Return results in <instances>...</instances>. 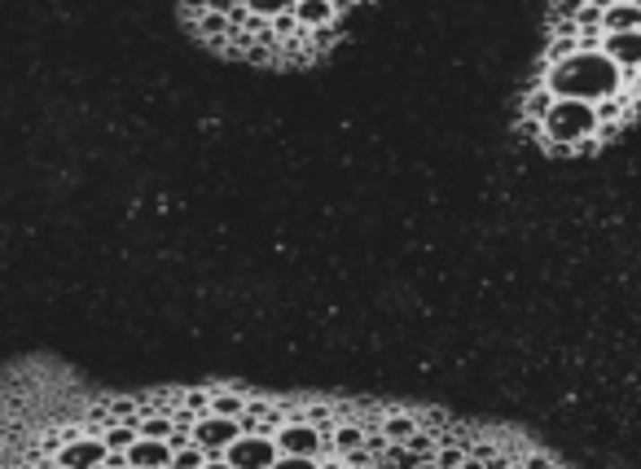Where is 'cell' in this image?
Here are the masks:
<instances>
[{"mask_svg": "<svg viewBox=\"0 0 641 469\" xmlns=\"http://www.w3.org/2000/svg\"><path fill=\"white\" fill-rule=\"evenodd\" d=\"M545 83L558 97H575V101H601L610 92L624 88V66H615L606 53H575L558 66H549Z\"/></svg>", "mask_w": 641, "mask_h": 469, "instance_id": "cell-1", "label": "cell"}, {"mask_svg": "<svg viewBox=\"0 0 641 469\" xmlns=\"http://www.w3.org/2000/svg\"><path fill=\"white\" fill-rule=\"evenodd\" d=\"M584 136H598V110L593 101H575V97H558L554 110L545 118V141H584Z\"/></svg>", "mask_w": 641, "mask_h": 469, "instance_id": "cell-2", "label": "cell"}, {"mask_svg": "<svg viewBox=\"0 0 641 469\" xmlns=\"http://www.w3.org/2000/svg\"><path fill=\"white\" fill-rule=\"evenodd\" d=\"M281 456L273 434H250L241 430L229 447H224V469H273Z\"/></svg>", "mask_w": 641, "mask_h": 469, "instance_id": "cell-3", "label": "cell"}, {"mask_svg": "<svg viewBox=\"0 0 641 469\" xmlns=\"http://www.w3.org/2000/svg\"><path fill=\"white\" fill-rule=\"evenodd\" d=\"M106 456H110V447H106L101 434H75V439L62 443V452L53 456V465L57 469H101Z\"/></svg>", "mask_w": 641, "mask_h": 469, "instance_id": "cell-4", "label": "cell"}, {"mask_svg": "<svg viewBox=\"0 0 641 469\" xmlns=\"http://www.w3.org/2000/svg\"><path fill=\"white\" fill-rule=\"evenodd\" d=\"M241 434V417H224V413H202L194 421V443H202L206 452H224Z\"/></svg>", "mask_w": 641, "mask_h": 469, "instance_id": "cell-5", "label": "cell"}, {"mask_svg": "<svg viewBox=\"0 0 641 469\" xmlns=\"http://www.w3.org/2000/svg\"><path fill=\"white\" fill-rule=\"evenodd\" d=\"M320 430L312 421H281L277 426V447L290 452V456H317L320 461Z\"/></svg>", "mask_w": 641, "mask_h": 469, "instance_id": "cell-6", "label": "cell"}, {"mask_svg": "<svg viewBox=\"0 0 641 469\" xmlns=\"http://www.w3.org/2000/svg\"><path fill=\"white\" fill-rule=\"evenodd\" d=\"M127 465L132 469H171V447H167V439H145V434H136V443L127 447Z\"/></svg>", "mask_w": 641, "mask_h": 469, "instance_id": "cell-7", "label": "cell"}, {"mask_svg": "<svg viewBox=\"0 0 641 469\" xmlns=\"http://www.w3.org/2000/svg\"><path fill=\"white\" fill-rule=\"evenodd\" d=\"M601 53H606L615 66L637 71V66H641V31H615V36H606Z\"/></svg>", "mask_w": 641, "mask_h": 469, "instance_id": "cell-8", "label": "cell"}, {"mask_svg": "<svg viewBox=\"0 0 641 469\" xmlns=\"http://www.w3.org/2000/svg\"><path fill=\"white\" fill-rule=\"evenodd\" d=\"M601 31H606V36H615V31H641V4L619 0V4L601 9Z\"/></svg>", "mask_w": 641, "mask_h": 469, "instance_id": "cell-9", "label": "cell"}, {"mask_svg": "<svg viewBox=\"0 0 641 469\" xmlns=\"http://www.w3.org/2000/svg\"><path fill=\"white\" fill-rule=\"evenodd\" d=\"M294 18H299V27H325V22H338V13H334V4L329 0H294Z\"/></svg>", "mask_w": 641, "mask_h": 469, "instance_id": "cell-10", "label": "cell"}, {"mask_svg": "<svg viewBox=\"0 0 641 469\" xmlns=\"http://www.w3.org/2000/svg\"><path fill=\"white\" fill-rule=\"evenodd\" d=\"M554 101H558V92L549 88V83H540V88H531V92H522V101H519V115L527 118H549V110H554Z\"/></svg>", "mask_w": 641, "mask_h": 469, "instance_id": "cell-11", "label": "cell"}, {"mask_svg": "<svg viewBox=\"0 0 641 469\" xmlns=\"http://www.w3.org/2000/svg\"><path fill=\"white\" fill-rule=\"evenodd\" d=\"M194 31H198L202 39H211L215 48H224V39H229V31H233V22H229V13H202L198 22H194Z\"/></svg>", "mask_w": 641, "mask_h": 469, "instance_id": "cell-12", "label": "cell"}, {"mask_svg": "<svg viewBox=\"0 0 641 469\" xmlns=\"http://www.w3.org/2000/svg\"><path fill=\"white\" fill-rule=\"evenodd\" d=\"M136 434H141L136 421H110V426L101 430V439H106V447H110V452H127V447L136 443Z\"/></svg>", "mask_w": 641, "mask_h": 469, "instance_id": "cell-13", "label": "cell"}, {"mask_svg": "<svg viewBox=\"0 0 641 469\" xmlns=\"http://www.w3.org/2000/svg\"><path fill=\"white\" fill-rule=\"evenodd\" d=\"M575 53H580V39L575 36H549V44H545V62L549 66H558V62L575 57Z\"/></svg>", "mask_w": 641, "mask_h": 469, "instance_id": "cell-14", "label": "cell"}, {"mask_svg": "<svg viewBox=\"0 0 641 469\" xmlns=\"http://www.w3.org/2000/svg\"><path fill=\"white\" fill-rule=\"evenodd\" d=\"M202 465H206V447L202 443H189V447H180L171 456V469H202Z\"/></svg>", "mask_w": 641, "mask_h": 469, "instance_id": "cell-15", "label": "cell"}, {"mask_svg": "<svg viewBox=\"0 0 641 469\" xmlns=\"http://www.w3.org/2000/svg\"><path fill=\"white\" fill-rule=\"evenodd\" d=\"M514 136H519V141H536V145H540V141H545V123H540V118L519 115V123H514Z\"/></svg>", "mask_w": 641, "mask_h": 469, "instance_id": "cell-16", "label": "cell"}, {"mask_svg": "<svg viewBox=\"0 0 641 469\" xmlns=\"http://www.w3.org/2000/svg\"><path fill=\"white\" fill-rule=\"evenodd\" d=\"M250 13H264V18H277V13H290L294 0H246Z\"/></svg>", "mask_w": 641, "mask_h": 469, "instance_id": "cell-17", "label": "cell"}, {"mask_svg": "<svg viewBox=\"0 0 641 469\" xmlns=\"http://www.w3.org/2000/svg\"><path fill=\"white\" fill-rule=\"evenodd\" d=\"M185 404H189V408H194V413H211V386H189V391H185Z\"/></svg>", "mask_w": 641, "mask_h": 469, "instance_id": "cell-18", "label": "cell"}, {"mask_svg": "<svg viewBox=\"0 0 641 469\" xmlns=\"http://www.w3.org/2000/svg\"><path fill=\"white\" fill-rule=\"evenodd\" d=\"M575 27H580V31H593V27H601V9H598V4H589V0H584V4H580V13H575Z\"/></svg>", "mask_w": 641, "mask_h": 469, "instance_id": "cell-19", "label": "cell"}, {"mask_svg": "<svg viewBox=\"0 0 641 469\" xmlns=\"http://www.w3.org/2000/svg\"><path fill=\"white\" fill-rule=\"evenodd\" d=\"M580 53H601V44H606V31L601 27H593V31H580Z\"/></svg>", "mask_w": 641, "mask_h": 469, "instance_id": "cell-20", "label": "cell"}, {"mask_svg": "<svg viewBox=\"0 0 641 469\" xmlns=\"http://www.w3.org/2000/svg\"><path fill=\"white\" fill-rule=\"evenodd\" d=\"M180 13H185V22H198L206 13V0H180Z\"/></svg>", "mask_w": 641, "mask_h": 469, "instance_id": "cell-21", "label": "cell"}, {"mask_svg": "<svg viewBox=\"0 0 641 469\" xmlns=\"http://www.w3.org/2000/svg\"><path fill=\"white\" fill-rule=\"evenodd\" d=\"M624 88L633 92V101L641 106V66H637V71H624Z\"/></svg>", "mask_w": 641, "mask_h": 469, "instance_id": "cell-22", "label": "cell"}, {"mask_svg": "<svg viewBox=\"0 0 641 469\" xmlns=\"http://www.w3.org/2000/svg\"><path fill=\"white\" fill-rule=\"evenodd\" d=\"M246 0H206V9L211 13H233V9H241Z\"/></svg>", "mask_w": 641, "mask_h": 469, "instance_id": "cell-23", "label": "cell"}, {"mask_svg": "<svg viewBox=\"0 0 641 469\" xmlns=\"http://www.w3.org/2000/svg\"><path fill=\"white\" fill-rule=\"evenodd\" d=\"M329 4H334V13H338V18H343V13H352V9H356V0H329Z\"/></svg>", "mask_w": 641, "mask_h": 469, "instance_id": "cell-24", "label": "cell"}, {"mask_svg": "<svg viewBox=\"0 0 641 469\" xmlns=\"http://www.w3.org/2000/svg\"><path fill=\"white\" fill-rule=\"evenodd\" d=\"M589 4H598V9H610V4H619V0H589Z\"/></svg>", "mask_w": 641, "mask_h": 469, "instance_id": "cell-25", "label": "cell"}, {"mask_svg": "<svg viewBox=\"0 0 641 469\" xmlns=\"http://www.w3.org/2000/svg\"><path fill=\"white\" fill-rule=\"evenodd\" d=\"M633 4H641V0H633Z\"/></svg>", "mask_w": 641, "mask_h": 469, "instance_id": "cell-26", "label": "cell"}]
</instances>
